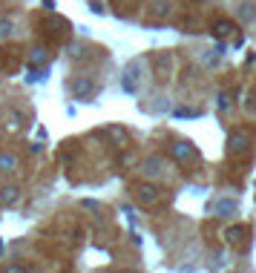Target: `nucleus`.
<instances>
[{"label":"nucleus","mask_w":256,"mask_h":273,"mask_svg":"<svg viewBox=\"0 0 256 273\" xmlns=\"http://www.w3.org/2000/svg\"><path fill=\"white\" fill-rule=\"evenodd\" d=\"M170 155L176 158V161H182V164H187V161L196 155V150H193L187 141H176V144H173V150H170Z\"/></svg>","instance_id":"nucleus-4"},{"label":"nucleus","mask_w":256,"mask_h":273,"mask_svg":"<svg viewBox=\"0 0 256 273\" xmlns=\"http://www.w3.org/2000/svg\"><path fill=\"white\" fill-rule=\"evenodd\" d=\"M89 9H92V12H98V14L104 12V6H101V3H98V0H92V3H89Z\"/></svg>","instance_id":"nucleus-19"},{"label":"nucleus","mask_w":256,"mask_h":273,"mask_svg":"<svg viewBox=\"0 0 256 273\" xmlns=\"http://www.w3.org/2000/svg\"><path fill=\"white\" fill-rule=\"evenodd\" d=\"M219 107H222V109H227V107H230V98H227V95H225V92H222V95H219Z\"/></svg>","instance_id":"nucleus-18"},{"label":"nucleus","mask_w":256,"mask_h":273,"mask_svg":"<svg viewBox=\"0 0 256 273\" xmlns=\"http://www.w3.org/2000/svg\"><path fill=\"white\" fill-rule=\"evenodd\" d=\"M12 29H15V26H12V21H0V41L12 35Z\"/></svg>","instance_id":"nucleus-16"},{"label":"nucleus","mask_w":256,"mask_h":273,"mask_svg":"<svg viewBox=\"0 0 256 273\" xmlns=\"http://www.w3.org/2000/svg\"><path fill=\"white\" fill-rule=\"evenodd\" d=\"M167 14H170V3L167 0H155L153 9L147 12V17H167Z\"/></svg>","instance_id":"nucleus-9"},{"label":"nucleus","mask_w":256,"mask_h":273,"mask_svg":"<svg viewBox=\"0 0 256 273\" xmlns=\"http://www.w3.org/2000/svg\"><path fill=\"white\" fill-rule=\"evenodd\" d=\"M15 167H17V158L15 155H6V152L0 155V172H9V170H15Z\"/></svg>","instance_id":"nucleus-12"},{"label":"nucleus","mask_w":256,"mask_h":273,"mask_svg":"<svg viewBox=\"0 0 256 273\" xmlns=\"http://www.w3.org/2000/svg\"><path fill=\"white\" fill-rule=\"evenodd\" d=\"M245 236H248V227H230L225 233L227 244H242V242H245Z\"/></svg>","instance_id":"nucleus-7"},{"label":"nucleus","mask_w":256,"mask_h":273,"mask_svg":"<svg viewBox=\"0 0 256 273\" xmlns=\"http://www.w3.org/2000/svg\"><path fill=\"white\" fill-rule=\"evenodd\" d=\"M141 69H144V66H141V61H132V64L124 69V75H121V86H124L127 92H135V89H139Z\"/></svg>","instance_id":"nucleus-1"},{"label":"nucleus","mask_w":256,"mask_h":273,"mask_svg":"<svg viewBox=\"0 0 256 273\" xmlns=\"http://www.w3.org/2000/svg\"><path fill=\"white\" fill-rule=\"evenodd\" d=\"M227 150H230V155H245V152L250 150V132H245V129L233 132V135H230V144H227Z\"/></svg>","instance_id":"nucleus-2"},{"label":"nucleus","mask_w":256,"mask_h":273,"mask_svg":"<svg viewBox=\"0 0 256 273\" xmlns=\"http://www.w3.org/2000/svg\"><path fill=\"white\" fill-rule=\"evenodd\" d=\"M72 95L81 101H92V95H95V86H92V81L87 78H75L72 81Z\"/></svg>","instance_id":"nucleus-3"},{"label":"nucleus","mask_w":256,"mask_h":273,"mask_svg":"<svg viewBox=\"0 0 256 273\" xmlns=\"http://www.w3.org/2000/svg\"><path fill=\"white\" fill-rule=\"evenodd\" d=\"M170 66V61L164 55H159V61H155V72H159V78H164V69Z\"/></svg>","instance_id":"nucleus-15"},{"label":"nucleus","mask_w":256,"mask_h":273,"mask_svg":"<svg viewBox=\"0 0 256 273\" xmlns=\"http://www.w3.org/2000/svg\"><path fill=\"white\" fill-rule=\"evenodd\" d=\"M9 121H12V124H23V112H17V109H9Z\"/></svg>","instance_id":"nucleus-17"},{"label":"nucleus","mask_w":256,"mask_h":273,"mask_svg":"<svg viewBox=\"0 0 256 273\" xmlns=\"http://www.w3.org/2000/svg\"><path fill=\"white\" fill-rule=\"evenodd\" d=\"M115 3H135V0H115Z\"/></svg>","instance_id":"nucleus-20"},{"label":"nucleus","mask_w":256,"mask_h":273,"mask_svg":"<svg viewBox=\"0 0 256 273\" xmlns=\"http://www.w3.org/2000/svg\"><path fill=\"white\" fill-rule=\"evenodd\" d=\"M236 32V23L233 21H216L213 23V35L216 37H230Z\"/></svg>","instance_id":"nucleus-6"},{"label":"nucleus","mask_w":256,"mask_h":273,"mask_svg":"<svg viewBox=\"0 0 256 273\" xmlns=\"http://www.w3.org/2000/svg\"><path fill=\"white\" fill-rule=\"evenodd\" d=\"M29 61H32V64H44V61H46V49H41V46H37V49H32Z\"/></svg>","instance_id":"nucleus-14"},{"label":"nucleus","mask_w":256,"mask_h":273,"mask_svg":"<svg viewBox=\"0 0 256 273\" xmlns=\"http://www.w3.org/2000/svg\"><path fill=\"white\" fill-rule=\"evenodd\" d=\"M17 199H21V190H17L15 184H9V187L0 190V201H3V204H15Z\"/></svg>","instance_id":"nucleus-8"},{"label":"nucleus","mask_w":256,"mask_h":273,"mask_svg":"<svg viewBox=\"0 0 256 273\" xmlns=\"http://www.w3.org/2000/svg\"><path fill=\"white\" fill-rule=\"evenodd\" d=\"M144 172H147V176H159V172H161V158H147V161H144Z\"/></svg>","instance_id":"nucleus-11"},{"label":"nucleus","mask_w":256,"mask_h":273,"mask_svg":"<svg viewBox=\"0 0 256 273\" xmlns=\"http://www.w3.org/2000/svg\"><path fill=\"white\" fill-rule=\"evenodd\" d=\"M213 210H216V216H233L236 213V201H216Z\"/></svg>","instance_id":"nucleus-10"},{"label":"nucleus","mask_w":256,"mask_h":273,"mask_svg":"<svg viewBox=\"0 0 256 273\" xmlns=\"http://www.w3.org/2000/svg\"><path fill=\"white\" fill-rule=\"evenodd\" d=\"M135 199H139L141 204H147V207H150V204H155V201H159V187H153V184H141L139 190H135Z\"/></svg>","instance_id":"nucleus-5"},{"label":"nucleus","mask_w":256,"mask_h":273,"mask_svg":"<svg viewBox=\"0 0 256 273\" xmlns=\"http://www.w3.org/2000/svg\"><path fill=\"white\" fill-rule=\"evenodd\" d=\"M239 17H242V21H253V17H256L253 3H242V6H239Z\"/></svg>","instance_id":"nucleus-13"}]
</instances>
